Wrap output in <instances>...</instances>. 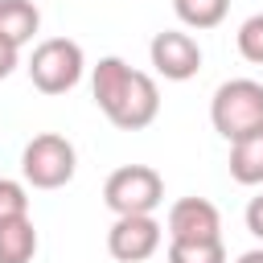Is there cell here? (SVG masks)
<instances>
[{
    "mask_svg": "<svg viewBox=\"0 0 263 263\" xmlns=\"http://www.w3.org/2000/svg\"><path fill=\"white\" fill-rule=\"evenodd\" d=\"M238 263H263V251H247V255H238Z\"/></svg>",
    "mask_w": 263,
    "mask_h": 263,
    "instance_id": "19",
    "label": "cell"
},
{
    "mask_svg": "<svg viewBox=\"0 0 263 263\" xmlns=\"http://www.w3.org/2000/svg\"><path fill=\"white\" fill-rule=\"evenodd\" d=\"M29 218V189L12 177H0V222Z\"/></svg>",
    "mask_w": 263,
    "mask_h": 263,
    "instance_id": "15",
    "label": "cell"
},
{
    "mask_svg": "<svg viewBox=\"0 0 263 263\" xmlns=\"http://www.w3.org/2000/svg\"><path fill=\"white\" fill-rule=\"evenodd\" d=\"M168 242H222V214L205 197H181L168 210Z\"/></svg>",
    "mask_w": 263,
    "mask_h": 263,
    "instance_id": "8",
    "label": "cell"
},
{
    "mask_svg": "<svg viewBox=\"0 0 263 263\" xmlns=\"http://www.w3.org/2000/svg\"><path fill=\"white\" fill-rule=\"evenodd\" d=\"M164 226L152 214H132V218H115L107 230V251L119 263H144L160 251Z\"/></svg>",
    "mask_w": 263,
    "mask_h": 263,
    "instance_id": "5",
    "label": "cell"
},
{
    "mask_svg": "<svg viewBox=\"0 0 263 263\" xmlns=\"http://www.w3.org/2000/svg\"><path fill=\"white\" fill-rule=\"evenodd\" d=\"M173 12L189 29H218L230 12V0H173Z\"/></svg>",
    "mask_w": 263,
    "mask_h": 263,
    "instance_id": "13",
    "label": "cell"
},
{
    "mask_svg": "<svg viewBox=\"0 0 263 263\" xmlns=\"http://www.w3.org/2000/svg\"><path fill=\"white\" fill-rule=\"evenodd\" d=\"M41 29V12L33 0H0V37L8 45H25L33 41V33Z\"/></svg>",
    "mask_w": 263,
    "mask_h": 263,
    "instance_id": "10",
    "label": "cell"
},
{
    "mask_svg": "<svg viewBox=\"0 0 263 263\" xmlns=\"http://www.w3.org/2000/svg\"><path fill=\"white\" fill-rule=\"evenodd\" d=\"M230 177L238 185H263V123L230 144Z\"/></svg>",
    "mask_w": 263,
    "mask_h": 263,
    "instance_id": "9",
    "label": "cell"
},
{
    "mask_svg": "<svg viewBox=\"0 0 263 263\" xmlns=\"http://www.w3.org/2000/svg\"><path fill=\"white\" fill-rule=\"evenodd\" d=\"M238 53L251 66H263V12H255L238 25Z\"/></svg>",
    "mask_w": 263,
    "mask_h": 263,
    "instance_id": "16",
    "label": "cell"
},
{
    "mask_svg": "<svg viewBox=\"0 0 263 263\" xmlns=\"http://www.w3.org/2000/svg\"><path fill=\"white\" fill-rule=\"evenodd\" d=\"M127 78H132V66L123 58H99V66L90 74V95H95V103H99L103 115L115 107V99H119V90H123Z\"/></svg>",
    "mask_w": 263,
    "mask_h": 263,
    "instance_id": "11",
    "label": "cell"
},
{
    "mask_svg": "<svg viewBox=\"0 0 263 263\" xmlns=\"http://www.w3.org/2000/svg\"><path fill=\"white\" fill-rule=\"evenodd\" d=\"M156 115H160V90H156L152 74L132 70V78L123 82V90H119L115 107L107 111V119H111L115 127H123V132H140V127H148Z\"/></svg>",
    "mask_w": 263,
    "mask_h": 263,
    "instance_id": "6",
    "label": "cell"
},
{
    "mask_svg": "<svg viewBox=\"0 0 263 263\" xmlns=\"http://www.w3.org/2000/svg\"><path fill=\"white\" fill-rule=\"evenodd\" d=\"M86 70V58H82V45L70 41V37H49L33 49L29 58V78L41 95H66L78 86Z\"/></svg>",
    "mask_w": 263,
    "mask_h": 263,
    "instance_id": "4",
    "label": "cell"
},
{
    "mask_svg": "<svg viewBox=\"0 0 263 263\" xmlns=\"http://www.w3.org/2000/svg\"><path fill=\"white\" fill-rule=\"evenodd\" d=\"M210 123L222 140H238L263 123V82L255 78H230L210 99Z\"/></svg>",
    "mask_w": 263,
    "mask_h": 263,
    "instance_id": "1",
    "label": "cell"
},
{
    "mask_svg": "<svg viewBox=\"0 0 263 263\" xmlns=\"http://www.w3.org/2000/svg\"><path fill=\"white\" fill-rule=\"evenodd\" d=\"M168 263H226L222 242H168Z\"/></svg>",
    "mask_w": 263,
    "mask_h": 263,
    "instance_id": "14",
    "label": "cell"
},
{
    "mask_svg": "<svg viewBox=\"0 0 263 263\" xmlns=\"http://www.w3.org/2000/svg\"><path fill=\"white\" fill-rule=\"evenodd\" d=\"M37 255V226L33 218L0 222V263H33Z\"/></svg>",
    "mask_w": 263,
    "mask_h": 263,
    "instance_id": "12",
    "label": "cell"
},
{
    "mask_svg": "<svg viewBox=\"0 0 263 263\" xmlns=\"http://www.w3.org/2000/svg\"><path fill=\"white\" fill-rule=\"evenodd\" d=\"M74 168H78V152L66 136L58 132H41L25 144L21 152V173L33 189H62L74 181Z\"/></svg>",
    "mask_w": 263,
    "mask_h": 263,
    "instance_id": "2",
    "label": "cell"
},
{
    "mask_svg": "<svg viewBox=\"0 0 263 263\" xmlns=\"http://www.w3.org/2000/svg\"><path fill=\"white\" fill-rule=\"evenodd\" d=\"M16 66H21V49H16V45H8V41L0 37V78H8Z\"/></svg>",
    "mask_w": 263,
    "mask_h": 263,
    "instance_id": "17",
    "label": "cell"
},
{
    "mask_svg": "<svg viewBox=\"0 0 263 263\" xmlns=\"http://www.w3.org/2000/svg\"><path fill=\"white\" fill-rule=\"evenodd\" d=\"M103 201L115 218H132V214H152L164 201V181L152 164H123L107 177L103 185Z\"/></svg>",
    "mask_w": 263,
    "mask_h": 263,
    "instance_id": "3",
    "label": "cell"
},
{
    "mask_svg": "<svg viewBox=\"0 0 263 263\" xmlns=\"http://www.w3.org/2000/svg\"><path fill=\"white\" fill-rule=\"evenodd\" d=\"M148 58H152L156 74L168 78V82H189V78L201 70V45H197L189 33H181V29L156 33L152 45H148Z\"/></svg>",
    "mask_w": 263,
    "mask_h": 263,
    "instance_id": "7",
    "label": "cell"
},
{
    "mask_svg": "<svg viewBox=\"0 0 263 263\" xmlns=\"http://www.w3.org/2000/svg\"><path fill=\"white\" fill-rule=\"evenodd\" d=\"M247 230H251L255 238H263V193L251 197V205H247Z\"/></svg>",
    "mask_w": 263,
    "mask_h": 263,
    "instance_id": "18",
    "label": "cell"
}]
</instances>
